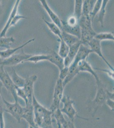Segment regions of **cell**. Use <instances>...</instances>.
I'll list each match as a JSON object with an SVG mask.
<instances>
[{"instance_id":"obj_7","label":"cell","mask_w":114,"mask_h":128,"mask_svg":"<svg viewBox=\"0 0 114 128\" xmlns=\"http://www.w3.org/2000/svg\"><path fill=\"white\" fill-rule=\"evenodd\" d=\"M32 55L28 54L24 52L22 49L21 51L17 54H13L8 58L3 59L0 64V66H16L20 63H23L25 60L32 56Z\"/></svg>"},{"instance_id":"obj_11","label":"cell","mask_w":114,"mask_h":128,"mask_svg":"<svg viewBox=\"0 0 114 128\" xmlns=\"http://www.w3.org/2000/svg\"><path fill=\"white\" fill-rule=\"evenodd\" d=\"M25 120L29 124V126L34 128H38L34 121L33 108L32 105L26 106L23 108L22 119Z\"/></svg>"},{"instance_id":"obj_6","label":"cell","mask_w":114,"mask_h":128,"mask_svg":"<svg viewBox=\"0 0 114 128\" xmlns=\"http://www.w3.org/2000/svg\"><path fill=\"white\" fill-rule=\"evenodd\" d=\"M64 88L63 81L58 78L55 86L52 104L49 108L52 112L60 108V105L64 96Z\"/></svg>"},{"instance_id":"obj_19","label":"cell","mask_w":114,"mask_h":128,"mask_svg":"<svg viewBox=\"0 0 114 128\" xmlns=\"http://www.w3.org/2000/svg\"><path fill=\"white\" fill-rule=\"evenodd\" d=\"M92 20L90 16H82L79 20L81 30H93L92 25Z\"/></svg>"},{"instance_id":"obj_26","label":"cell","mask_w":114,"mask_h":128,"mask_svg":"<svg viewBox=\"0 0 114 128\" xmlns=\"http://www.w3.org/2000/svg\"><path fill=\"white\" fill-rule=\"evenodd\" d=\"M50 58V54H42V55H37L32 56L30 58H28L27 60H25L23 63L25 62H32L35 64L39 62L42 61H48Z\"/></svg>"},{"instance_id":"obj_4","label":"cell","mask_w":114,"mask_h":128,"mask_svg":"<svg viewBox=\"0 0 114 128\" xmlns=\"http://www.w3.org/2000/svg\"><path fill=\"white\" fill-rule=\"evenodd\" d=\"M0 81L1 82L3 86H4L7 90L11 94L14 101H18V98L16 94L15 86L13 84L10 76L5 70L4 66H0Z\"/></svg>"},{"instance_id":"obj_36","label":"cell","mask_w":114,"mask_h":128,"mask_svg":"<svg viewBox=\"0 0 114 128\" xmlns=\"http://www.w3.org/2000/svg\"><path fill=\"white\" fill-rule=\"evenodd\" d=\"M67 24L70 26H75L79 24V20L75 16H71L66 22Z\"/></svg>"},{"instance_id":"obj_42","label":"cell","mask_w":114,"mask_h":128,"mask_svg":"<svg viewBox=\"0 0 114 128\" xmlns=\"http://www.w3.org/2000/svg\"><path fill=\"white\" fill-rule=\"evenodd\" d=\"M3 84L0 81V92L2 94V93L1 89L3 87Z\"/></svg>"},{"instance_id":"obj_13","label":"cell","mask_w":114,"mask_h":128,"mask_svg":"<svg viewBox=\"0 0 114 128\" xmlns=\"http://www.w3.org/2000/svg\"><path fill=\"white\" fill-rule=\"evenodd\" d=\"M77 68L79 72H87L92 74L93 76H94L96 82H98L100 81V79L99 78L97 74L95 73L93 69L90 64L86 60L80 62L77 65Z\"/></svg>"},{"instance_id":"obj_20","label":"cell","mask_w":114,"mask_h":128,"mask_svg":"<svg viewBox=\"0 0 114 128\" xmlns=\"http://www.w3.org/2000/svg\"><path fill=\"white\" fill-rule=\"evenodd\" d=\"M61 36L62 40L69 47L80 40L77 37L68 34L63 30H61Z\"/></svg>"},{"instance_id":"obj_22","label":"cell","mask_w":114,"mask_h":128,"mask_svg":"<svg viewBox=\"0 0 114 128\" xmlns=\"http://www.w3.org/2000/svg\"><path fill=\"white\" fill-rule=\"evenodd\" d=\"M52 113V117L55 118L58 128H62L63 125L67 121L64 116V114L61 112L60 108L56 109Z\"/></svg>"},{"instance_id":"obj_10","label":"cell","mask_w":114,"mask_h":128,"mask_svg":"<svg viewBox=\"0 0 114 128\" xmlns=\"http://www.w3.org/2000/svg\"><path fill=\"white\" fill-rule=\"evenodd\" d=\"M93 52L88 46L81 44L78 50L74 60L72 64L75 66H77L80 62L86 60L90 54Z\"/></svg>"},{"instance_id":"obj_46","label":"cell","mask_w":114,"mask_h":128,"mask_svg":"<svg viewBox=\"0 0 114 128\" xmlns=\"http://www.w3.org/2000/svg\"><path fill=\"white\" fill-rule=\"evenodd\" d=\"M40 128V127H38V128Z\"/></svg>"},{"instance_id":"obj_30","label":"cell","mask_w":114,"mask_h":128,"mask_svg":"<svg viewBox=\"0 0 114 128\" xmlns=\"http://www.w3.org/2000/svg\"><path fill=\"white\" fill-rule=\"evenodd\" d=\"M60 45L58 54L63 58H64L68 55L69 52V47L66 44L62 38L60 39Z\"/></svg>"},{"instance_id":"obj_18","label":"cell","mask_w":114,"mask_h":128,"mask_svg":"<svg viewBox=\"0 0 114 128\" xmlns=\"http://www.w3.org/2000/svg\"><path fill=\"white\" fill-rule=\"evenodd\" d=\"M79 73V72H78V69L77 68V66H75L72 64H71V65L69 66L68 74L63 81V85L64 88L68 83L74 79V77H75Z\"/></svg>"},{"instance_id":"obj_29","label":"cell","mask_w":114,"mask_h":128,"mask_svg":"<svg viewBox=\"0 0 114 128\" xmlns=\"http://www.w3.org/2000/svg\"><path fill=\"white\" fill-rule=\"evenodd\" d=\"M15 42V39L13 37H0V48L9 49L10 46Z\"/></svg>"},{"instance_id":"obj_2","label":"cell","mask_w":114,"mask_h":128,"mask_svg":"<svg viewBox=\"0 0 114 128\" xmlns=\"http://www.w3.org/2000/svg\"><path fill=\"white\" fill-rule=\"evenodd\" d=\"M61 102L63 104V107L61 108V111L63 114L67 115L69 120L74 122L75 118H80L86 120H98L99 118H84L80 116L78 114L75 108L74 107L75 102L72 100L70 96H64L61 100Z\"/></svg>"},{"instance_id":"obj_21","label":"cell","mask_w":114,"mask_h":128,"mask_svg":"<svg viewBox=\"0 0 114 128\" xmlns=\"http://www.w3.org/2000/svg\"><path fill=\"white\" fill-rule=\"evenodd\" d=\"M96 0H83L82 6V15L84 16H90L94 5Z\"/></svg>"},{"instance_id":"obj_34","label":"cell","mask_w":114,"mask_h":128,"mask_svg":"<svg viewBox=\"0 0 114 128\" xmlns=\"http://www.w3.org/2000/svg\"><path fill=\"white\" fill-rule=\"evenodd\" d=\"M69 69V67L64 66L63 68H62L61 70H60L59 79L63 81V80L65 79L68 74Z\"/></svg>"},{"instance_id":"obj_3","label":"cell","mask_w":114,"mask_h":128,"mask_svg":"<svg viewBox=\"0 0 114 128\" xmlns=\"http://www.w3.org/2000/svg\"><path fill=\"white\" fill-rule=\"evenodd\" d=\"M97 86V92L94 100L91 102L92 108H93V114L95 115L97 110L100 107L102 106L105 103L107 99L106 89L103 87V85L100 81L99 82H96Z\"/></svg>"},{"instance_id":"obj_25","label":"cell","mask_w":114,"mask_h":128,"mask_svg":"<svg viewBox=\"0 0 114 128\" xmlns=\"http://www.w3.org/2000/svg\"><path fill=\"white\" fill-rule=\"evenodd\" d=\"M43 19L45 24L47 25L48 27L49 28L50 30L55 35L58 37L60 40L62 38V36H61V30L60 29V28L56 24L54 23L53 22H49L46 20H45L43 18Z\"/></svg>"},{"instance_id":"obj_5","label":"cell","mask_w":114,"mask_h":128,"mask_svg":"<svg viewBox=\"0 0 114 128\" xmlns=\"http://www.w3.org/2000/svg\"><path fill=\"white\" fill-rule=\"evenodd\" d=\"M3 100L4 104L5 112L10 114L18 122H20L22 119L24 107L20 105L18 101H14V103L8 102L3 96Z\"/></svg>"},{"instance_id":"obj_28","label":"cell","mask_w":114,"mask_h":128,"mask_svg":"<svg viewBox=\"0 0 114 128\" xmlns=\"http://www.w3.org/2000/svg\"><path fill=\"white\" fill-rule=\"evenodd\" d=\"M83 0H75L74 16L78 20L82 15V6Z\"/></svg>"},{"instance_id":"obj_32","label":"cell","mask_w":114,"mask_h":128,"mask_svg":"<svg viewBox=\"0 0 114 128\" xmlns=\"http://www.w3.org/2000/svg\"><path fill=\"white\" fill-rule=\"evenodd\" d=\"M102 0H96V2H95L94 7L93 8V10L90 14V16L91 17L92 22L96 16L98 14L99 11H100L102 3Z\"/></svg>"},{"instance_id":"obj_27","label":"cell","mask_w":114,"mask_h":128,"mask_svg":"<svg viewBox=\"0 0 114 128\" xmlns=\"http://www.w3.org/2000/svg\"><path fill=\"white\" fill-rule=\"evenodd\" d=\"M108 0H103L101 5V8L98 13V20L100 22L101 27H104V17L106 12V6L107 3H108Z\"/></svg>"},{"instance_id":"obj_38","label":"cell","mask_w":114,"mask_h":128,"mask_svg":"<svg viewBox=\"0 0 114 128\" xmlns=\"http://www.w3.org/2000/svg\"><path fill=\"white\" fill-rule=\"evenodd\" d=\"M106 104L108 106L111 111H114V100L111 99H107L106 101Z\"/></svg>"},{"instance_id":"obj_16","label":"cell","mask_w":114,"mask_h":128,"mask_svg":"<svg viewBox=\"0 0 114 128\" xmlns=\"http://www.w3.org/2000/svg\"><path fill=\"white\" fill-rule=\"evenodd\" d=\"M35 40V38H33L29 40L26 42L24 43V44H23L22 45L20 46L17 48H10L9 49H6L4 51H0V56L1 57V58L2 59L8 58L11 56L13 55V54H14V53L16 52V51L18 50H19L22 49L23 47H24L25 46L27 45L28 44L32 42H34Z\"/></svg>"},{"instance_id":"obj_14","label":"cell","mask_w":114,"mask_h":128,"mask_svg":"<svg viewBox=\"0 0 114 128\" xmlns=\"http://www.w3.org/2000/svg\"><path fill=\"white\" fill-rule=\"evenodd\" d=\"M20 2V0H16L15 3L14 4V6H13L11 12L10 13L9 18L8 19V20L6 23L4 27L3 28L1 32H0V37H6V33L8 30L9 29V28L10 24L12 22V20L13 18H14V16H15L16 14H17L18 8V6H19Z\"/></svg>"},{"instance_id":"obj_39","label":"cell","mask_w":114,"mask_h":128,"mask_svg":"<svg viewBox=\"0 0 114 128\" xmlns=\"http://www.w3.org/2000/svg\"><path fill=\"white\" fill-rule=\"evenodd\" d=\"M95 69H97V70H101V71H102V72H104L106 73H107L108 76H110L111 78L113 79L114 80V71L112 70H106V69H96L95 68Z\"/></svg>"},{"instance_id":"obj_1","label":"cell","mask_w":114,"mask_h":128,"mask_svg":"<svg viewBox=\"0 0 114 128\" xmlns=\"http://www.w3.org/2000/svg\"><path fill=\"white\" fill-rule=\"evenodd\" d=\"M32 105L33 108L34 121L38 127L43 128L52 125V112L38 102L35 94L33 95Z\"/></svg>"},{"instance_id":"obj_8","label":"cell","mask_w":114,"mask_h":128,"mask_svg":"<svg viewBox=\"0 0 114 128\" xmlns=\"http://www.w3.org/2000/svg\"><path fill=\"white\" fill-rule=\"evenodd\" d=\"M38 76L36 75L33 74L25 79L24 84L23 88L28 100V104L26 106L32 105V97L34 94V84Z\"/></svg>"},{"instance_id":"obj_40","label":"cell","mask_w":114,"mask_h":128,"mask_svg":"<svg viewBox=\"0 0 114 128\" xmlns=\"http://www.w3.org/2000/svg\"><path fill=\"white\" fill-rule=\"evenodd\" d=\"M3 94L0 92V114L5 112L4 104L3 100Z\"/></svg>"},{"instance_id":"obj_9","label":"cell","mask_w":114,"mask_h":128,"mask_svg":"<svg viewBox=\"0 0 114 128\" xmlns=\"http://www.w3.org/2000/svg\"><path fill=\"white\" fill-rule=\"evenodd\" d=\"M100 41H98V40H96L95 38H93V40H91V41L88 42L87 44V46L90 48L91 50L93 52L95 53L99 56L106 63V64L110 68V69L113 71H114V68L111 64L107 61V59H106L104 55H103L102 50H101V43Z\"/></svg>"},{"instance_id":"obj_23","label":"cell","mask_w":114,"mask_h":128,"mask_svg":"<svg viewBox=\"0 0 114 128\" xmlns=\"http://www.w3.org/2000/svg\"><path fill=\"white\" fill-rule=\"evenodd\" d=\"M12 76L11 77L12 82L15 86L18 88H23L24 84L25 79L19 76L16 73L15 69L12 68Z\"/></svg>"},{"instance_id":"obj_45","label":"cell","mask_w":114,"mask_h":128,"mask_svg":"<svg viewBox=\"0 0 114 128\" xmlns=\"http://www.w3.org/2000/svg\"><path fill=\"white\" fill-rule=\"evenodd\" d=\"M29 128H34L33 127H32L31 126H29Z\"/></svg>"},{"instance_id":"obj_15","label":"cell","mask_w":114,"mask_h":128,"mask_svg":"<svg viewBox=\"0 0 114 128\" xmlns=\"http://www.w3.org/2000/svg\"><path fill=\"white\" fill-rule=\"evenodd\" d=\"M61 30L77 37L80 40L81 38V29L79 24L75 26H70L67 24L66 22L62 20V28Z\"/></svg>"},{"instance_id":"obj_12","label":"cell","mask_w":114,"mask_h":128,"mask_svg":"<svg viewBox=\"0 0 114 128\" xmlns=\"http://www.w3.org/2000/svg\"><path fill=\"white\" fill-rule=\"evenodd\" d=\"M40 2L49 16V17L52 20V22L56 24L60 28V29H61L62 20H61L58 15L55 12H54L50 8L46 0H41Z\"/></svg>"},{"instance_id":"obj_31","label":"cell","mask_w":114,"mask_h":128,"mask_svg":"<svg viewBox=\"0 0 114 128\" xmlns=\"http://www.w3.org/2000/svg\"><path fill=\"white\" fill-rule=\"evenodd\" d=\"M94 38L98 41L101 42L104 40L114 41V35L111 32H101L97 34Z\"/></svg>"},{"instance_id":"obj_43","label":"cell","mask_w":114,"mask_h":128,"mask_svg":"<svg viewBox=\"0 0 114 128\" xmlns=\"http://www.w3.org/2000/svg\"><path fill=\"white\" fill-rule=\"evenodd\" d=\"M1 6V0H0V8Z\"/></svg>"},{"instance_id":"obj_33","label":"cell","mask_w":114,"mask_h":128,"mask_svg":"<svg viewBox=\"0 0 114 128\" xmlns=\"http://www.w3.org/2000/svg\"><path fill=\"white\" fill-rule=\"evenodd\" d=\"M15 89H16V94L18 98L19 97L23 99L25 102L26 106L28 104V100L26 96V95L23 90V88L17 87L15 86Z\"/></svg>"},{"instance_id":"obj_24","label":"cell","mask_w":114,"mask_h":128,"mask_svg":"<svg viewBox=\"0 0 114 128\" xmlns=\"http://www.w3.org/2000/svg\"><path fill=\"white\" fill-rule=\"evenodd\" d=\"M81 44V41L80 40L78 42H77L76 43L69 47V52L68 53V55L66 57L69 60L71 63H72L73 61L74 60V58L78 51Z\"/></svg>"},{"instance_id":"obj_41","label":"cell","mask_w":114,"mask_h":128,"mask_svg":"<svg viewBox=\"0 0 114 128\" xmlns=\"http://www.w3.org/2000/svg\"><path fill=\"white\" fill-rule=\"evenodd\" d=\"M106 92L107 94V99H110L114 100V92H111L107 90V89H106Z\"/></svg>"},{"instance_id":"obj_35","label":"cell","mask_w":114,"mask_h":128,"mask_svg":"<svg viewBox=\"0 0 114 128\" xmlns=\"http://www.w3.org/2000/svg\"><path fill=\"white\" fill-rule=\"evenodd\" d=\"M23 18H26L25 16H22V15H19L18 14H16L15 16H14V18H13L12 22L10 24L9 28L11 26H15L17 24V22L20 20V19H23Z\"/></svg>"},{"instance_id":"obj_37","label":"cell","mask_w":114,"mask_h":128,"mask_svg":"<svg viewBox=\"0 0 114 128\" xmlns=\"http://www.w3.org/2000/svg\"><path fill=\"white\" fill-rule=\"evenodd\" d=\"M63 128H75L74 122L71 121H66V122L62 126Z\"/></svg>"},{"instance_id":"obj_17","label":"cell","mask_w":114,"mask_h":128,"mask_svg":"<svg viewBox=\"0 0 114 128\" xmlns=\"http://www.w3.org/2000/svg\"><path fill=\"white\" fill-rule=\"evenodd\" d=\"M49 54L50 58L48 61L56 66L60 70L63 68L64 67V58L61 57L58 53L54 51H52Z\"/></svg>"},{"instance_id":"obj_44","label":"cell","mask_w":114,"mask_h":128,"mask_svg":"<svg viewBox=\"0 0 114 128\" xmlns=\"http://www.w3.org/2000/svg\"><path fill=\"white\" fill-rule=\"evenodd\" d=\"M3 60V59H2V58H1V57L0 56V63H1V62Z\"/></svg>"}]
</instances>
